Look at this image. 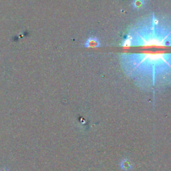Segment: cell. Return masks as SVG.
Masks as SVG:
<instances>
[{
  "label": "cell",
  "mask_w": 171,
  "mask_h": 171,
  "mask_svg": "<svg viewBox=\"0 0 171 171\" xmlns=\"http://www.w3.org/2000/svg\"><path fill=\"white\" fill-rule=\"evenodd\" d=\"M100 46V41H99L97 38H94V37H90V38H88V40L85 42V44H84V47L88 48H98Z\"/></svg>",
  "instance_id": "1"
},
{
  "label": "cell",
  "mask_w": 171,
  "mask_h": 171,
  "mask_svg": "<svg viewBox=\"0 0 171 171\" xmlns=\"http://www.w3.org/2000/svg\"><path fill=\"white\" fill-rule=\"evenodd\" d=\"M145 2L144 0H135L132 3V6L135 9H141L145 6Z\"/></svg>",
  "instance_id": "2"
},
{
  "label": "cell",
  "mask_w": 171,
  "mask_h": 171,
  "mask_svg": "<svg viewBox=\"0 0 171 171\" xmlns=\"http://www.w3.org/2000/svg\"><path fill=\"white\" fill-rule=\"evenodd\" d=\"M144 1H145V0H144Z\"/></svg>",
  "instance_id": "3"
}]
</instances>
